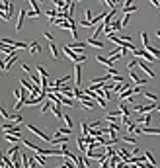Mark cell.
I'll list each match as a JSON object with an SVG mask.
<instances>
[{"instance_id": "cell-21", "label": "cell", "mask_w": 160, "mask_h": 168, "mask_svg": "<svg viewBox=\"0 0 160 168\" xmlns=\"http://www.w3.org/2000/svg\"><path fill=\"white\" fill-rule=\"evenodd\" d=\"M55 135H64V137H68V135H72V129H68V127H57V133Z\"/></svg>"}, {"instance_id": "cell-6", "label": "cell", "mask_w": 160, "mask_h": 168, "mask_svg": "<svg viewBox=\"0 0 160 168\" xmlns=\"http://www.w3.org/2000/svg\"><path fill=\"white\" fill-rule=\"evenodd\" d=\"M137 65H139V67H141L144 72H147V74H148L150 78H154V70H152V69L148 67V65H147V61H144V59H137Z\"/></svg>"}, {"instance_id": "cell-37", "label": "cell", "mask_w": 160, "mask_h": 168, "mask_svg": "<svg viewBox=\"0 0 160 168\" xmlns=\"http://www.w3.org/2000/svg\"><path fill=\"white\" fill-rule=\"evenodd\" d=\"M135 65H137V59H131V61L127 63V69H129V70H135Z\"/></svg>"}, {"instance_id": "cell-33", "label": "cell", "mask_w": 160, "mask_h": 168, "mask_svg": "<svg viewBox=\"0 0 160 168\" xmlns=\"http://www.w3.org/2000/svg\"><path fill=\"white\" fill-rule=\"evenodd\" d=\"M33 158H35V160H37V164H41V166H45V164H47V160H45V158H43V155H35Z\"/></svg>"}, {"instance_id": "cell-16", "label": "cell", "mask_w": 160, "mask_h": 168, "mask_svg": "<svg viewBox=\"0 0 160 168\" xmlns=\"http://www.w3.org/2000/svg\"><path fill=\"white\" fill-rule=\"evenodd\" d=\"M131 96H135V90H133V88H127V90L123 92V94H119L117 98H119V102H121V100H129Z\"/></svg>"}, {"instance_id": "cell-42", "label": "cell", "mask_w": 160, "mask_h": 168, "mask_svg": "<svg viewBox=\"0 0 160 168\" xmlns=\"http://www.w3.org/2000/svg\"><path fill=\"white\" fill-rule=\"evenodd\" d=\"M27 18H37V14H35L33 10H27Z\"/></svg>"}, {"instance_id": "cell-28", "label": "cell", "mask_w": 160, "mask_h": 168, "mask_svg": "<svg viewBox=\"0 0 160 168\" xmlns=\"http://www.w3.org/2000/svg\"><path fill=\"white\" fill-rule=\"evenodd\" d=\"M61 104L63 106H74V98H67V96L61 94Z\"/></svg>"}, {"instance_id": "cell-13", "label": "cell", "mask_w": 160, "mask_h": 168, "mask_svg": "<svg viewBox=\"0 0 160 168\" xmlns=\"http://www.w3.org/2000/svg\"><path fill=\"white\" fill-rule=\"evenodd\" d=\"M80 78H82V67H80V65H74V86L80 84Z\"/></svg>"}, {"instance_id": "cell-4", "label": "cell", "mask_w": 160, "mask_h": 168, "mask_svg": "<svg viewBox=\"0 0 160 168\" xmlns=\"http://www.w3.org/2000/svg\"><path fill=\"white\" fill-rule=\"evenodd\" d=\"M27 129H30L31 133H35L37 137H41V139H43V141H45V143H51V141H53V139H51L49 135H45V133H43V131H41L39 127H35V125H27Z\"/></svg>"}, {"instance_id": "cell-34", "label": "cell", "mask_w": 160, "mask_h": 168, "mask_svg": "<svg viewBox=\"0 0 160 168\" xmlns=\"http://www.w3.org/2000/svg\"><path fill=\"white\" fill-rule=\"evenodd\" d=\"M106 155H107V156H110V158H111L113 155H117V151H115L113 147H106Z\"/></svg>"}, {"instance_id": "cell-3", "label": "cell", "mask_w": 160, "mask_h": 168, "mask_svg": "<svg viewBox=\"0 0 160 168\" xmlns=\"http://www.w3.org/2000/svg\"><path fill=\"white\" fill-rule=\"evenodd\" d=\"M67 143H68V137H64V135H55L53 141H51V145H55V147H59V149L67 147Z\"/></svg>"}, {"instance_id": "cell-29", "label": "cell", "mask_w": 160, "mask_h": 168, "mask_svg": "<svg viewBox=\"0 0 160 168\" xmlns=\"http://www.w3.org/2000/svg\"><path fill=\"white\" fill-rule=\"evenodd\" d=\"M10 123L20 125V123H21V113H12V115H10Z\"/></svg>"}, {"instance_id": "cell-24", "label": "cell", "mask_w": 160, "mask_h": 168, "mask_svg": "<svg viewBox=\"0 0 160 168\" xmlns=\"http://www.w3.org/2000/svg\"><path fill=\"white\" fill-rule=\"evenodd\" d=\"M30 4H31V10L37 14V16H41V6H39L37 0H30Z\"/></svg>"}, {"instance_id": "cell-39", "label": "cell", "mask_w": 160, "mask_h": 168, "mask_svg": "<svg viewBox=\"0 0 160 168\" xmlns=\"http://www.w3.org/2000/svg\"><path fill=\"white\" fill-rule=\"evenodd\" d=\"M129 115H121V125H129Z\"/></svg>"}, {"instance_id": "cell-25", "label": "cell", "mask_w": 160, "mask_h": 168, "mask_svg": "<svg viewBox=\"0 0 160 168\" xmlns=\"http://www.w3.org/2000/svg\"><path fill=\"white\" fill-rule=\"evenodd\" d=\"M49 49H51V55H53V59H59V51H57L55 41H49Z\"/></svg>"}, {"instance_id": "cell-11", "label": "cell", "mask_w": 160, "mask_h": 168, "mask_svg": "<svg viewBox=\"0 0 160 168\" xmlns=\"http://www.w3.org/2000/svg\"><path fill=\"white\" fill-rule=\"evenodd\" d=\"M127 88H131V86H129V82H121V84H115V86H113V94H117V96H119V94H123V92H125Z\"/></svg>"}, {"instance_id": "cell-41", "label": "cell", "mask_w": 160, "mask_h": 168, "mask_svg": "<svg viewBox=\"0 0 160 168\" xmlns=\"http://www.w3.org/2000/svg\"><path fill=\"white\" fill-rule=\"evenodd\" d=\"M43 35H45L49 41H55V39H53V33H51V31H43Z\"/></svg>"}, {"instance_id": "cell-43", "label": "cell", "mask_w": 160, "mask_h": 168, "mask_svg": "<svg viewBox=\"0 0 160 168\" xmlns=\"http://www.w3.org/2000/svg\"><path fill=\"white\" fill-rule=\"evenodd\" d=\"M156 37H158V39H160V30H158V31H156Z\"/></svg>"}, {"instance_id": "cell-23", "label": "cell", "mask_w": 160, "mask_h": 168, "mask_svg": "<svg viewBox=\"0 0 160 168\" xmlns=\"http://www.w3.org/2000/svg\"><path fill=\"white\" fill-rule=\"evenodd\" d=\"M143 96H144V98H147V100H150V102H152V104H158V96H156V94H154V92H144V94H143Z\"/></svg>"}, {"instance_id": "cell-35", "label": "cell", "mask_w": 160, "mask_h": 168, "mask_svg": "<svg viewBox=\"0 0 160 168\" xmlns=\"http://www.w3.org/2000/svg\"><path fill=\"white\" fill-rule=\"evenodd\" d=\"M20 67H21V70H24V72H26V74H30V76L33 74V72H31V69H30V67H27V65H26V63H21V65H20Z\"/></svg>"}, {"instance_id": "cell-38", "label": "cell", "mask_w": 160, "mask_h": 168, "mask_svg": "<svg viewBox=\"0 0 160 168\" xmlns=\"http://www.w3.org/2000/svg\"><path fill=\"white\" fill-rule=\"evenodd\" d=\"M135 127H137V123H133V121H131L129 125H127V133H135Z\"/></svg>"}, {"instance_id": "cell-26", "label": "cell", "mask_w": 160, "mask_h": 168, "mask_svg": "<svg viewBox=\"0 0 160 168\" xmlns=\"http://www.w3.org/2000/svg\"><path fill=\"white\" fill-rule=\"evenodd\" d=\"M39 51H41V45H39L37 41H31V45H30V53L35 55V53H39Z\"/></svg>"}, {"instance_id": "cell-22", "label": "cell", "mask_w": 160, "mask_h": 168, "mask_svg": "<svg viewBox=\"0 0 160 168\" xmlns=\"http://www.w3.org/2000/svg\"><path fill=\"white\" fill-rule=\"evenodd\" d=\"M144 51H148V53H150L152 57H154V59H156V61L160 59V49H158V47H152V45H150L148 49H144Z\"/></svg>"}, {"instance_id": "cell-7", "label": "cell", "mask_w": 160, "mask_h": 168, "mask_svg": "<svg viewBox=\"0 0 160 168\" xmlns=\"http://www.w3.org/2000/svg\"><path fill=\"white\" fill-rule=\"evenodd\" d=\"M96 61H98V63H101V65H104L106 69H110V67H113V61L110 59V57H104V55H100V53L96 55Z\"/></svg>"}, {"instance_id": "cell-30", "label": "cell", "mask_w": 160, "mask_h": 168, "mask_svg": "<svg viewBox=\"0 0 160 168\" xmlns=\"http://www.w3.org/2000/svg\"><path fill=\"white\" fill-rule=\"evenodd\" d=\"M80 127H82V137H88V135H90V125H88L86 121L80 123Z\"/></svg>"}, {"instance_id": "cell-27", "label": "cell", "mask_w": 160, "mask_h": 168, "mask_svg": "<svg viewBox=\"0 0 160 168\" xmlns=\"http://www.w3.org/2000/svg\"><path fill=\"white\" fill-rule=\"evenodd\" d=\"M51 108H53V102H51V100H49V102H45V104L41 106V115H45L47 112H51Z\"/></svg>"}, {"instance_id": "cell-19", "label": "cell", "mask_w": 160, "mask_h": 168, "mask_svg": "<svg viewBox=\"0 0 160 168\" xmlns=\"http://www.w3.org/2000/svg\"><path fill=\"white\" fill-rule=\"evenodd\" d=\"M4 139L6 141H10V143H24L20 139V135H10V133H4Z\"/></svg>"}, {"instance_id": "cell-8", "label": "cell", "mask_w": 160, "mask_h": 168, "mask_svg": "<svg viewBox=\"0 0 160 168\" xmlns=\"http://www.w3.org/2000/svg\"><path fill=\"white\" fill-rule=\"evenodd\" d=\"M129 78L135 82V86H141V84H144V82H147V80H144V78H141V76L137 74L135 70H129Z\"/></svg>"}, {"instance_id": "cell-5", "label": "cell", "mask_w": 160, "mask_h": 168, "mask_svg": "<svg viewBox=\"0 0 160 168\" xmlns=\"http://www.w3.org/2000/svg\"><path fill=\"white\" fill-rule=\"evenodd\" d=\"M27 18V10L26 8H20V12H18V22H16V31H20L21 30V26H24V20Z\"/></svg>"}, {"instance_id": "cell-18", "label": "cell", "mask_w": 160, "mask_h": 168, "mask_svg": "<svg viewBox=\"0 0 160 168\" xmlns=\"http://www.w3.org/2000/svg\"><path fill=\"white\" fill-rule=\"evenodd\" d=\"M121 27H123V22H121L119 18H113V22H111V30H113V31H121Z\"/></svg>"}, {"instance_id": "cell-1", "label": "cell", "mask_w": 160, "mask_h": 168, "mask_svg": "<svg viewBox=\"0 0 160 168\" xmlns=\"http://www.w3.org/2000/svg\"><path fill=\"white\" fill-rule=\"evenodd\" d=\"M63 53H64V55H67L68 59L72 61V65H82L86 59H88L86 55H78V53H74V51H72L68 45H64V47H63Z\"/></svg>"}, {"instance_id": "cell-20", "label": "cell", "mask_w": 160, "mask_h": 168, "mask_svg": "<svg viewBox=\"0 0 160 168\" xmlns=\"http://www.w3.org/2000/svg\"><path fill=\"white\" fill-rule=\"evenodd\" d=\"M35 70H37V74H41V78H49V74H47V70H45V67L39 63V65H35Z\"/></svg>"}, {"instance_id": "cell-15", "label": "cell", "mask_w": 160, "mask_h": 168, "mask_svg": "<svg viewBox=\"0 0 160 168\" xmlns=\"http://www.w3.org/2000/svg\"><path fill=\"white\" fill-rule=\"evenodd\" d=\"M144 135H160V127H143Z\"/></svg>"}, {"instance_id": "cell-36", "label": "cell", "mask_w": 160, "mask_h": 168, "mask_svg": "<svg viewBox=\"0 0 160 168\" xmlns=\"http://www.w3.org/2000/svg\"><path fill=\"white\" fill-rule=\"evenodd\" d=\"M123 141H125V143H129V145H135V143H137L135 139H133V137H129V135H123Z\"/></svg>"}, {"instance_id": "cell-12", "label": "cell", "mask_w": 160, "mask_h": 168, "mask_svg": "<svg viewBox=\"0 0 160 168\" xmlns=\"http://www.w3.org/2000/svg\"><path fill=\"white\" fill-rule=\"evenodd\" d=\"M24 145H26V149H31V151L37 152V155H41V152H43V149L39 147V145H35V143H31V141H27V139L24 141Z\"/></svg>"}, {"instance_id": "cell-32", "label": "cell", "mask_w": 160, "mask_h": 168, "mask_svg": "<svg viewBox=\"0 0 160 168\" xmlns=\"http://www.w3.org/2000/svg\"><path fill=\"white\" fill-rule=\"evenodd\" d=\"M63 119H64V127L72 129V118H70V115H67V113H64V115H63Z\"/></svg>"}, {"instance_id": "cell-31", "label": "cell", "mask_w": 160, "mask_h": 168, "mask_svg": "<svg viewBox=\"0 0 160 168\" xmlns=\"http://www.w3.org/2000/svg\"><path fill=\"white\" fill-rule=\"evenodd\" d=\"M141 41H143V45H144V49H148V47H150V43H148V35H147V31H141Z\"/></svg>"}, {"instance_id": "cell-9", "label": "cell", "mask_w": 160, "mask_h": 168, "mask_svg": "<svg viewBox=\"0 0 160 168\" xmlns=\"http://www.w3.org/2000/svg\"><path fill=\"white\" fill-rule=\"evenodd\" d=\"M61 109H63V104H61V102H55V104H53V108H51V112H53V115H55V118H63V112H61Z\"/></svg>"}, {"instance_id": "cell-2", "label": "cell", "mask_w": 160, "mask_h": 168, "mask_svg": "<svg viewBox=\"0 0 160 168\" xmlns=\"http://www.w3.org/2000/svg\"><path fill=\"white\" fill-rule=\"evenodd\" d=\"M2 133L20 135V125H16V123H4V125H2Z\"/></svg>"}, {"instance_id": "cell-40", "label": "cell", "mask_w": 160, "mask_h": 168, "mask_svg": "<svg viewBox=\"0 0 160 168\" xmlns=\"http://www.w3.org/2000/svg\"><path fill=\"white\" fill-rule=\"evenodd\" d=\"M129 20H131V16H129V14H123V18H121L123 26H127V24H129Z\"/></svg>"}, {"instance_id": "cell-10", "label": "cell", "mask_w": 160, "mask_h": 168, "mask_svg": "<svg viewBox=\"0 0 160 168\" xmlns=\"http://www.w3.org/2000/svg\"><path fill=\"white\" fill-rule=\"evenodd\" d=\"M86 45H88V47H96V49H104V41H98V39H94V37H88V39H86Z\"/></svg>"}, {"instance_id": "cell-17", "label": "cell", "mask_w": 160, "mask_h": 168, "mask_svg": "<svg viewBox=\"0 0 160 168\" xmlns=\"http://www.w3.org/2000/svg\"><path fill=\"white\" fill-rule=\"evenodd\" d=\"M80 108H82V109H88V112H90V109L96 108V100H90V102H80Z\"/></svg>"}, {"instance_id": "cell-14", "label": "cell", "mask_w": 160, "mask_h": 168, "mask_svg": "<svg viewBox=\"0 0 160 168\" xmlns=\"http://www.w3.org/2000/svg\"><path fill=\"white\" fill-rule=\"evenodd\" d=\"M76 145H78V149L86 155V151H88V147H86V145H88V143H86V137H78L76 139Z\"/></svg>"}]
</instances>
